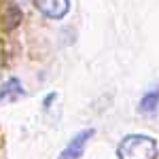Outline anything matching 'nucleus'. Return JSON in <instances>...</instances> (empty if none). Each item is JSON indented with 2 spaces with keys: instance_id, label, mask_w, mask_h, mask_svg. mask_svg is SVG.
<instances>
[{
  "instance_id": "f03ea898",
  "label": "nucleus",
  "mask_w": 159,
  "mask_h": 159,
  "mask_svg": "<svg viewBox=\"0 0 159 159\" xmlns=\"http://www.w3.org/2000/svg\"><path fill=\"white\" fill-rule=\"evenodd\" d=\"M93 134H96V129H93V127L81 129L79 134H74L72 138L68 140V144L61 148V153L55 159H81V157H83V153H85L87 142L93 138Z\"/></svg>"
},
{
  "instance_id": "f257e3e1",
  "label": "nucleus",
  "mask_w": 159,
  "mask_h": 159,
  "mask_svg": "<svg viewBox=\"0 0 159 159\" xmlns=\"http://www.w3.org/2000/svg\"><path fill=\"white\" fill-rule=\"evenodd\" d=\"M119 159H155L157 140L147 134H127L117 147Z\"/></svg>"
},
{
  "instance_id": "7ed1b4c3",
  "label": "nucleus",
  "mask_w": 159,
  "mask_h": 159,
  "mask_svg": "<svg viewBox=\"0 0 159 159\" xmlns=\"http://www.w3.org/2000/svg\"><path fill=\"white\" fill-rule=\"evenodd\" d=\"M36 9L49 19H64L70 11V0H36Z\"/></svg>"
},
{
  "instance_id": "423d86ee",
  "label": "nucleus",
  "mask_w": 159,
  "mask_h": 159,
  "mask_svg": "<svg viewBox=\"0 0 159 159\" xmlns=\"http://www.w3.org/2000/svg\"><path fill=\"white\" fill-rule=\"evenodd\" d=\"M55 98H57V93H49V96H47V100H45V110L49 108V104H51Z\"/></svg>"
},
{
  "instance_id": "39448f33",
  "label": "nucleus",
  "mask_w": 159,
  "mask_h": 159,
  "mask_svg": "<svg viewBox=\"0 0 159 159\" xmlns=\"http://www.w3.org/2000/svg\"><path fill=\"white\" fill-rule=\"evenodd\" d=\"M159 108V87H151L148 91H144V96L140 98L138 110L142 115H155Z\"/></svg>"
},
{
  "instance_id": "20e7f679",
  "label": "nucleus",
  "mask_w": 159,
  "mask_h": 159,
  "mask_svg": "<svg viewBox=\"0 0 159 159\" xmlns=\"http://www.w3.org/2000/svg\"><path fill=\"white\" fill-rule=\"evenodd\" d=\"M19 96H24V85H21L19 79L11 76L0 85V102H13Z\"/></svg>"
}]
</instances>
